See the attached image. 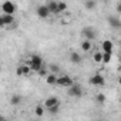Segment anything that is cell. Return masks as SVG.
Here are the masks:
<instances>
[{"label": "cell", "mask_w": 121, "mask_h": 121, "mask_svg": "<svg viewBox=\"0 0 121 121\" xmlns=\"http://www.w3.org/2000/svg\"><path fill=\"white\" fill-rule=\"evenodd\" d=\"M29 66H30V69H31L33 71H37L39 69L43 67V58H41L39 54H33V56L30 57V60H29Z\"/></svg>", "instance_id": "1"}, {"label": "cell", "mask_w": 121, "mask_h": 121, "mask_svg": "<svg viewBox=\"0 0 121 121\" xmlns=\"http://www.w3.org/2000/svg\"><path fill=\"white\" fill-rule=\"evenodd\" d=\"M73 83H74V81H73V78H71L70 76L64 74V76H57L56 86H58V87H70Z\"/></svg>", "instance_id": "2"}, {"label": "cell", "mask_w": 121, "mask_h": 121, "mask_svg": "<svg viewBox=\"0 0 121 121\" xmlns=\"http://www.w3.org/2000/svg\"><path fill=\"white\" fill-rule=\"evenodd\" d=\"M69 95L70 97H74V98H80L83 95V87L80 84H71L69 87Z\"/></svg>", "instance_id": "3"}, {"label": "cell", "mask_w": 121, "mask_h": 121, "mask_svg": "<svg viewBox=\"0 0 121 121\" xmlns=\"http://www.w3.org/2000/svg\"><path fill=\"white\" fill-rule=\"evenodd\" d=\"M90 84L94 86V87H103L105 84V78L101 74H94V76L90 77Z\"/></svg>", "instance_id": "4"}, {"label": "cell", "mask_w": 121, "mask_h": 121, "mask_svg": "<svg viewBox=\"0 0 121 121\" xmlns=\"http://www.w3.org/2000/svg\"><path fill=\"white\" fill-rule=\"evenodd\" d=\"M2 10H3V13H6V14H14V12H16V4H14L13 2H10V0H6V2H3V4H2Z\"/></svg>", "instance_id": "5"}, {"label": "cell", "mask_w": 121, "mask_h": 121, "mask_svg": "<svg viewBox=\"0 0 121 121\" xmlns=\"http://www.w3.org/2000/svg\"><path fill=\"white\" fill-rule=\"evenodd\" d=\"M36 13H37V16L40 17V19H47L51 13H50V10H48V7L44 4V6H39L37 7V10H36Z\"/></svg>", "instance_id": "6"}, {"label": "cell", "mask_w": 121, "mask_h": 121, "mask_svg": "<svg viewBox=\"0 0 121 121\" xmlns=\"http://www.w3.org/2000/svg\"><path fill=\"white\" fill-rule=\"evenodd\" d=\"M83 36H84L86 40L93 41L95 39V30L93 27H86V29H83Z\"/></svg>", "instance_id": "7"}, {"label": "cell", "mask_w": 121, "mask_h": 121, "mask_svg": "<svg viewBox=\"0 0 121 121\" xmlns=\"http://www.w3.org/2000/svg\"><path fill=\"white\" fill-rule=\"evenodd\" d=\"M70 61H71L73 64H80V63L83 61V57H81L80 53H77V51H71V53H70Z\"/></svg>", "instance_id": "8"}, {"label": "cell", "mask_w": 121, "mask_h": 121, "mask_svg": "<svg viewBox=\"0 0 121 121\" xmlns=\"http://www.w3.org/2000/svg\"><path fill=\"white\" fill-rule=\"evenodd\" d=\"M0 19H2V22H3V26H10V24L14 23V16L13 14L3 13V16H0Z\"/></svg>", "instance_id": "9"}, {"label": "cell", "mask_w": 121, "mask_h": 121, "mask_svg": "<svg viewBox=\"0 0 121 121\" xmlns=\"http://www.w3.org/2000/svg\"><path fill=\"white\" fill-rule=\"evenodd\" d=\"M101 47H103V53H112V50H114V44L111 40H104Z\"/></svg>", "instance_id": "10"}, {"label": "cell", "mask_w": 121, "mask_h": 121, "mask_svg": "<svg viewBox=\"0 0 121 121\" xmlns=\"http://www.w3.org/2000/svg\"><path fill=\"white\" fill-rule=\"evenodd\" d=\"M108 24L112 27V29H120L121 27V22L117 16H110L108 17Z\"/></svg>", "instance_id": "11"}, {"label": "cell", "mask_w": 121, "mask_h": 121, "mask_svg": "<svg viewBox=\"0 0 121 121\" xmlns=\"http://www.w3.org/2000/svg\"><path fill=\"white\" fill-rule=\"evenodd\" d=\"M58 103H60L58 98H57L56 95H51V97H47V98H46V101H44V107L48 108V107H53V105H56V104H58Z\"/></svg>", "instance_id": "12"}, {"label": "cell", "mask_w": 121, "mask_h": 121, "mask_svg": "<svg viewBox=\"0 0 121 121\" xmlns=\"http://www.w3.org/2000/svg\"><path fill=\"white\" fill-rule=\"evenodd\" d=\"M56 81H57V74L51 73V74H47L46 76V83L48 86H56Z\"/></svg>", "instance_id": "13"}, {"label": "cell", "mask_w": 121, "mask_h": 121, "mask_svg": "<svg viewBox=\"0 0 121 121\" xmlns=\"http://www.w3.org/2000/svg\"><path fill=\"white\" fill-rule=\"evenodd\" d=\"M91 48H93V44H91V41H90V40H84V41L81 43V50H83L84 53L91 51Z\"/></svg>", "instance_id": "14"}, {"label": "cell", "mask_w": 121, "mask_h": 121, "mask_svg": "<svg viewBox=\"0 0 121 121\" xmlns=\"http://www.w3.org/2000/svg\"><path fill=\"white\" fill-rule=\"evenodd\" d=\"M50 10V13H57V2H54V0H51V2H48L46 4Z\"/></svg>", "instance_id": "15"}, {"label": "cell", "mask_w": 121, "mask_h": 121, "mask_svg": "<svg viewBox=\"0 0 121 121\" xmlns=\"http://www.w3.org/2000/svg\"><path fill=\"white\" fill-rule=\"evenodd\" d=\"M111 58H112V53H103V60H101V63L103 64H108L111 61Z\"/></svg>", "instance_id": "16"}, {"label": "cell", "mask_w": 121, "mask_h": 121, "mask_svg": "<svg viewBox=\"0 0 121 121\" xmlns=\"http://www.w3.org/2000/svg\"><path fill=\"white\" fill-rule=\"evenodd\" d=\"M20 103H22V97H20L19 94L12 95V98H10V104H12V105H19Z\"/></svg>", "instance_id": "17"}, {"label": "cell", "mask_w": 121, "mask_h": 121, "mask_svg": "<svg viewBox=\"0 0 121 121\" xmlns=\"http://www.w3.org/2000/svg\"><path fill=\"white\" fill-rule=\"evenodd\" d=\"M67 9V4L64 2H57V13H61Z\"/></svg>", "instance_id": "18"}, {"label": "cell", "mask_w": 121, "mask_h": 121, "mask_svg": "<svg viewBox=\"0 0 121 121\" xmlns=\"http://www.w3.org/2000/svg\"><path fill=\"white\" fill-rule=\"evenodd\" d=\"M34 112H36L37 117H43V114H44V107H43V105H36Z\"/></svg>", "instance_id": "19"}, {"label": "cell", "mask_w": 121, "mask_h": 121, "mask_svg": "<svg viewBox=\"0 0 121 121\" xmlns=\"http://www.w3.org/2000/svg\"><path fill=\"white\" fill-rule=\"evenodd\" d=\"M105 100H107V97H105L104 94H101V93L95 95V101H97V103H100V104H104V103H105Z\"/></svg>", "instance_id": "20"}, {"label": "cell", "mask_w": 121, "mask_h": 121, "mask_svg": "<svg viewBox=\"0 0 121 121\" xmlns=\"http://www.w3.org/2000/svg\"><path fill=\"white\" fill-rule=\"evenodd\" d=\"M47 110H48V112H50V114H57V112H58V110H60V103H58V104H56V105H53V107H48Z\"/></svg>", "instance_id": "21"}, {"label": "cell", "mask_w": 121, "mask_h": 121, "mask_svg": "<svg viewBox=\"0 0 121 121\" xmlns=\"http://www.w3.org/2000/svg\"><path fill=\"white\" fill-rule=\"evenodd\" d=\"M93 60H94L95 63H98V64H100V63H101V60H103V53H98V51H97V53H94Z\"/></svg>", "instance_id": "22"}, {"label": "cell", "mask_w": 121, "mask_h": 121, "mask_svg": "<svg viewBox=\"0 0 121 121\" xmlns=\"http://www.w3.org/2000/svg\"><path fill=\"white\" fill-rule=\"evenodd\" d=\"M95 7V2H94V0H87V2H86V9L87 10H93Z\"/></svg>", "instance_id": "23"}, {"label": "cell", "mask_w": 121, "mask_h": 121, "mask_svg": "<svg viewBox=\"0 0 121 121\" xmlns=\"http://www.w3.org/2000/svg\"><path fill=\"white\" fill-rule=\"evenodd\" d=\"M22 70H23V76H29L30 71H31V69H30L29 64H23V66H22Z\"/></svg>", "instance_id": "24"}, {"label": "cell", "mask_w": 121, "mask_h": 121, "mask_svg": "<svg viewBox=\"0 0 121 121\" xmlns=\"http://www.w3.org/2000/svg\"><path fill=\"white\" fill-rule=\"evenodd\" d=\"M50 71H51V73H54V74H58L60 67H58L57 64H51V66H50Z\"/></svg>", "instance_id": "25"}, {"label": "cell", "mask_w": 121, "mask_h": 121, "mask_svg": "<svg viewBox=\"0 0 121 121\" xmlns=\"http://www.w3.org/2000/svg\"><path fill=\"white\" fill-rule=\"evenodd\" d=\"M37 73H39V76H40V77H46V76H47V70L44 69V66H43L41 69H39V70H37Z\"/></svg>", "instance_id": "26"}, {"label": "cell", "mask_w": 121, "mask_h": 121, "mask_svg": "<svg viewBox=\"0 0 121 121\" xmlns=\"http://www.w3.org/2000/svg\"><path fill=\"white\" fill-rule=\"evenodd\" d=\"M16 74H17V76H23V70H22V66H20V67H17V70H16Z\"/></svg>", "instance_id": "27"}, {"label": "cell", "mask_w": 121, "mask_h": 121, "mask_svg": "<svg viewBox=\"0 0 121 121\" xmlns=\"http://www.w3.org/2000/svg\"><path fill=\"white\" fill-rule=\"evenodd\" d=\"M0 27H4V26H3V22H2V19H0Z\"/></svg>", "instance_id": "28"}]
</instances>
